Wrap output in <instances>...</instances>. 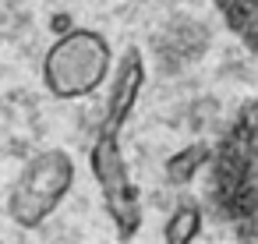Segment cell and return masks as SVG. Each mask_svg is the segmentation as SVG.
Listing matches in <instances>:
<instances>
[{"mask_svg": "<svg viewBox=\"0 0 258 244\" xmlns=\"http://www.w3.org/2000/svg\"><path fill=\"white\" fill-rule=\"evenodd\" d=\"M110 46L92 29H68L43 57V82L57 99H82L103 85Z\"/></svg>", "mask_w": 258, "mask_h": 244, "instance_id": "7a4b0ae2", "label": "cell"}, {"mask_svg": "<svg viewBox=\"0 0 258 244\" xmlns=\"http://www.w3.org/2000/svg\"><path fill=\"white\" fill-rule=\"evenodd\" d=\"M75 184V163L64 149H50L29 159V166L22 170L18 184L8 195V212L18 226L36 230L57 205L60 198L71 191Z\"/></svg>", "mask_w": 258, "mask_h": 244, "instance_id": "3957f363", "label": "cell"}, {"mask_svg": "<svg viewBox=\"0 0 258 244\" xmlns=\"http://www.w3.org/2000/svg\"><path fill=\"white\" fill-rule=\"evenodd\" d=\"M226 25L240 36L247 50L258 53V0H216Z\"/></svg>", "mask_w": 258, "mask_h": 244, "instance_id": "8992f818", "label": "cell"}, {"mask_svg": "<svg viewBox=\"0 0 258 244\" xmlns=\"http://www.w3.org/2000/svg\"><path fill=\"white\" fill-rule=\"evenodd\" d=\"M142 82H145L142 57H138V50H127V53H124V64H120V75H117V82H113V96H110V117L103 120L106 128L120 131L124 117H127V113H131V106H135V96H138Z\"/></svg>", "mask_w": 258, "mask_h": 244, "instance_id": "5b68a950", "label": "cell"}, {"mask_svg": "<svg viewBox=\"0 0 258 244\" xmlns=\"http://www.w3.org/2000/svg\"><path fill=\"white\" fill-rule=\"evenodd\" d=\"M68 29H71V18H64V15H57V18H53V32L60 36V32H68Z\"/></svg>", "mask_w": 258, "mask_h": 244, "instance_id": "9c48e42d", "label": "cell"}, {"mask_svg": "<svg viewBox=\"0 0 258 244\" xmlns=\"http://www.w3.org/2000/svg\"><path fill=\"white\" fill-rule=\"evenodd\" d=\"M198 233H202V212H198L195 205L177 209V212L166 219V226H163V237H166L170 244H187V240H195Z\"/></svg>", "mask_w": 258, "mask_h": 244, "instance_id": "ba28073f", "label": "cell"}, {"mask_svg": "<svg viewBox=\"0 0 258 244\" xmlns=\"http://www.w3.org/2000/svg\"><path fill=\"white\" fill-rule=\"evenodd\" d=\"M92 173L103 188V198H106V209L117 223V233L131 237L142 223L138 191L127 177V166H124V156H120V145H117V131L106 128V124H103V131L92 145Z\"/></svg>", "mask_w": 258, "mask_h": 244, "instance_id": "277c9868", "label": "cell"}, {"mask_svg": "<svg viewBox=\"0 0 258 244\" xmlns=\"http://www.w3.org/2000/svg\"><path fill=\"white\" fill-rule=\"evenodd\" d=\"M212 163V209L233 226L240 237H258V99H251L219 149L209 156Z\"/></svg>", "mask_w": 258, "mask_h": 244, "instance_id": "6da1fadb", "label": "cell"}, {"mask_svg": "<svg viewBox=\"0 0 258 244\" xmlns=\"http://www.w3.org/2000/svg\"><path fill=\"white\" fill-rule=\"evenodd\" d=\"M209 156H212V149H209L205 142H195V145L180 149V152L170 156V163H166V180H170V184H187V180H195V173L209 163Z\"/></svg>", "mask_w": 258, "mask_h": 244, "instance_id": "52a82bcc", "label": "cell"}]
</instances>
